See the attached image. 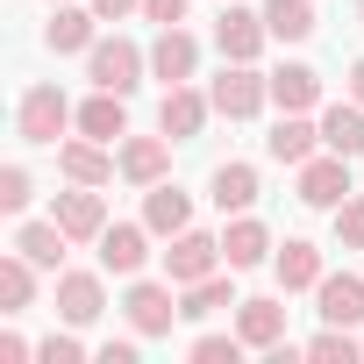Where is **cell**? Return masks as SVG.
Here are the masks:
<instances>
[{
  "label": "cell",
  "mask_w": 364,
  "mask_h": 364,
  "mask_svg": "<svg viewBox=\"0 0 364 364\" xmlns=\"http://www.w3.org/2000/svg\"><path fill=\"white\" fill-rule=\"evenodd\" d=\"M143 72H150V50L143 43H129V36H100L93 50H86V79L100 86V93H136L143 86Z\"/></svg>",
  "instance_id": "2"
},
{
  "label": "cell",
  "mask_w": 364,
  "mask_h": 364,
  "mask_svg": "<svg viewBox=\"0 0 364 364\" xmlns=\"http://www.w3.org/2000/svg\"><path fill=\"white\" fill-rule=\"evenodd\" d=\"M272 229L257 222V215H229V229H222V257H229V272H257V264H272Z\"/></svg>",
  "instance_id": "19"
},
{
  "label": "cell",
  "mask_w": 364,
  "mask_h": 364,
  "mask_svg": "<svg viewBox=\"0 0 364 364\" xmlns=\"http://www.w3.org/2000/svg\"><path fill=\"white\" fill-rule=\"evenodd\" d=\"M136 343H143V336H129V343H100L93 357H100V364H136Z\"/></svg>",
  "instance_id": "38"
},
{
  "label": "cell",
  "mask_w": 364,
  "mask_h": 364,
  "mask_svg": "<svg viewBox=\"0 0 364 364\" xmlns=\"http://www.w3.org/2000/svg\"><path fill=\"white\" fill-rule=\"evenodd\" d=\"M272 272H279V293H314V286H321V272H328V257H321V243L286 236V243L272 250Z\"/></svg>",
  "instance_id": "14"
},
{
  "label": "cell",
  "mask_w": 364,
  "mask_h": 364,
  "mask_svg": "<svg viewBox=\"0 0 364 364\" xmlns=\"http://www.w3.org/2000/svg\"><path fill=\"white\" fill-rule=\"evenodd\" d=\"M208 114H215V100L186 79V86H164V100H157V129L171 136V143H193L200 129H208Z\"/></svg>",
  "instance_id": "8"
},
{
  "label": "cell",
  "mask_w": 364,
  "mask_h": 364,
  "mask_svg": "<svg viewBox=\"0 0 364 364\" xmlns=\"http://www.w3.org/2000/svg\"><path fill=\"white\" fill-rule=\"evenodd\" d=\"M29 357H36V343H29V336H15V328L0 336V364H29Z\"/></svg>",
  "instance_id": "37"
},
{
  "label": "cell",
  "mask_w": 364,
  "mask_h": 364,
  "mask_svg": "<svg viewBox=\"0 0 364 364\" xmlns=\"http://www.w3.org/2000/svg\"><path fill=\"white\" fill-rule=\"evenodd\" d=\"M314 314L336 321V328H364V279H357V272H321Z\"/></svg>",
  "instance_id": "16"
},
{
  "label": "cell",
  "mask_w": 364,
  "mask_h": 364,
  "mask_svg": "<svg viewBox=\"0 0 364 364\" xmlns=\"http://www.w3.org/2000/svg\"><path fill=\"white\" fill-rule=\"evenodd\" d=\"M264 43H272L264 8H222V15H215V50H222L229 65H257Z\"/></svg>",
  "instance_id": "7"
},
{
  "label": "cell",
  "mask_w": 364,
  "mask_h": 364,
  "mask_svg": "<svg viewBox=\"0 0 364 364\" xmlns=\"http://www.w3.org/2000/svg\"><path fill=\"white\" fill-rule=\"evenodd\" d=\"M208 100H215V114L250 122V114H264V100H272V72H257V65H229V58H222V79L208 86Z\"/></svg>",
  "instance_id": "4"
},
{
  "label": "cell",
  "mask_w": 364,
  "mask_h": 364,
  "mask_svg": "<svg viewBox=\"0 0 364 364\" xmlns=\"http://www.w3.org/2000/svg\"><path fill=\"white\" fill-rule=\"evenodd\" d=\"M350 100H364V58L350 65Z\"/></svg>",
  "instance_id": "39"
},
{
  "label": "cell",
  "mask_w": 364,
  "mask_h": 364,
  "mask_svg": "<svg viewBox=\"0 0 364 364\" xmlns=\"http://www.w3.org/2000/svg\"><path fill=\"white\" fill-rule=\"evenodd\" d=\"M272 107H279V114L321 107V72H314V65H279V72H272Z\"/></svg>",
  "instance_id": "22"
},
{
  "label": "cell",
  "mask_w": 364,
  "mask_h": 364,
  "mask_svg": "<svg viewBox=\"0 0 364 364\" xmlns=\"http://www.w3.org/2000/svg\"><path fill=\"white\" fill-rule=\"evenodd\" d=\"M314 0H264V29H272V43H307L314 36Z\"/></svg>",
  "instance_id": "29"
},
{
  "label": "cell",
  "mask_w": 364,
  "mask_h": 364,
  "mask_svg": "<svg viewBox=\"0 0 364 364\" xmlns=\"http://www.w3.org/2000/svg\"><path fill=\"white\" fill-rule=\"evenodd\" d=\"M336 243H343V250H364V193H350V200L336 208Z\"/></svg>",
  "instance_id": "34"
},
{
  "label": "cell",
  "mask_w": 364,
  "mask_h": 364,
  "mask_svg": "<svg viewBox=\"0 0 364 364\" xmlns=\"http://www.w3.org/2000/svg\"><path fill=\"white\" fill-rule=\"evenodd\" d=\"M29 200H36L29 164H0V208H8V215H29Z\"/></svg>",
  "instance_id": "32"
},
{
  "label": "cell",
  "mask_w": 364,
  "mask_h": 364,
  "mask_svg": "<svg viewBox=\"0 0 364 364\" xmlns=\"http://www.w3.org/2000/svg\"><path fill=\"white\" fill-rule=\"evenodd\" d=\"M143 264H150V222H107V236H100V272L136 279Z\"/></svg>",
  "instance_id": "13"
},
{
  "label": "cell",
  "mask_w": 364,
  "mask_h": 364,
  "mask_svg": "<svg viewBox=\"0 0 364 364\" xmlns=\"http://www.w3.org/2000/svg\"><path fill=\"white\" fill-rule=\"evenodd\" d=\"M79 136H93V143H122V136H129V107H122V93H100V86H93V100H79Z\"/></svg>",
  "instance_id": "25"
},
{
  "label": "cell",
  "mask_w": 364,
  "mask_h": 364,
  "mask_svg": "<svg viewBox=\"0 0 364 364\" xmlns=\"http://www.w3.org/2000/svg\"><path fill=\"white\" fill-rule=\"evenodd\" d=\"M357 29H364V0H357Z\"/></svg>",
  "instance_id": "40"
},
{
  "label": "cell",
  "mask_w": 364,
  "mask_h": 364,
  "mask_svg": "<svg viewBox=\"0 0 364 364\" xmlns=\"http://www.w3.org/2000/svg\"><path fill=\"white\" fill-rule=\"evenodd\" d=\"M86 8H93L100 22H129V15H143V0H86Z\"/></svg>",
  "instance_id": "36"
},
{
  "label": "cell",
  "mask_w": 364,
  "mask_h": 364,
  "mask_svg": "<svg viewBox=\"0 0 364 364\" xmlns=\"http://www.w3.org/2000/svg\"><path fill=\"white\" fill-rule=\"evenodd\" d=\"M65 129H79V107L65 100V86H29L22 107H15V136L36 143V150H58Z\"/></svg>",
  "instance_id": "1"
},
{
  "label": "cell",
  "mask_w": 364,
  "mask_h": 364,
  "mask_svg": "<svg viewBox=\"0 0 364 364\" xmlns=\"http://www.w3.org/2000/svg\"><path fill=\"white\" fill-rule=\"evenodd\" d=\"M65 243H72V236L58 229V215H50V222H22V229H15V250H22L29 264H43V272H65Z\"/></svg>",
  "instance_id": "27"
},
{
  "label": "cell",
  "mask_w": 364,
  "mask_h": 364,
  "mask_svg": "<svg viewBox=\"0 0 364 364\" xmlns=\"http://www.w3.org/2000/svg\"><path fill=\"white\" fill-rule=\"evenodd\" d=\"M243 350H250V343H243L236 328H229V336L215 328V336H193V343H186V357H193V364H236Z\"/></svg>",
  "instance_id": "31"
},
{
  "label": "cell",
  "mask_w": 364,
  "mask_h": 364,
  "mask_svg": "<svg viewBox=\"0 0 364 364\" xmlns=\"http://www.w3.org/2000/svg\"><path fill=\"white\" fill-rule=\"evenodd\" d=\"M58 171L72 178V186H107V178L122 171L114 143H93V136H65L58 143Z\"/></svg>",
  "instance_id": "9"
},
{
  "label": "cell",
  "mask_w": 364,
  "mask_h": 364,
  "mask_svg": "<svg viewBox=\"0 0 364 364\" xmlns=\"http://www.w3.org/2000/svg\"><path fill=\"white\" fill-rule=\"evenodd\" d=\"M300 357H314V364H357V357H364V336H350V328L321 321V336H307V343H300Z\"/></svg>",
  "instance_id": "30"
},
{
  "label": "cell",
  "mask_w": 364,
  "mask_h": 364,
  "mask_svg": "<svg viewBox=\"0 0 364 364\" xmlns=\"http://www.w3.org/2000/svg\"><path fill=\"white\" fill-rule=\"evenodd\" d=\"M200 72V36L178 22V29H157V43H150V79H164V86H186Z\"/></svg>",
  "instance_id": "10"
},
{
  "label": "cell",
  "mask_w": 364,
  "mask_h": 364,
  "mask_svg": "<svg viewBox=\"0 0 364 364\" xmlns=\"http://www.w3.org/2000/svg\"><path fill=\"white\" fill-rule=\"evenodd\" d=\"M143 222H150V236H178V229H193V193H178L171 178H157V186H143Z\"/></svg>",
  "instance_id": "20"
},
{
  "label": "cell",
  "mask_w": 364,
  "mask_h": 364,
  "mask_svg": "<svg viewBox=\"0 0 364 364\" xmlns=\"http://www.w3.org/2000/svg\"><path fill=\"white\" fill-rule=\"evenodd\" d=\"M222 307H236L229 272H208V279H193V286H178V321H215Z\"/></svg>",
  "instance_id": "24"
},
{
  "label": "cell",
  "mask_w": 364,
  "mask_h": 364,
  "mask_svg": "<svg viewBox=\"0 0 364 364\" xmlns=\"http://www.w3.org/2000/svg\"><path fill=\"white\" fill-rule=\"evenodd\" d=\"M236 336L250 350H279L286 343V300H236Z\"/></svg>",
  "instance_id": "21"
},
{
  "label": "cell",
  "mask_w": 364,
  "mask_h": 364,
  "mask_svg": "<svg viewBox=\"0 0 364 364\" xmlns=\"http://www.w3.org/2000/svg\"><path fill=\"white\" fill-rule=\"evenodd\" d=\"M229 257H222V236H208V229H178L171 236V250H164V279L171 286H193V279H208V272H222Z\"/></svg>",
  "instance_id": "6"
},
{
  "label": "cell",
  "mask_w": 364,
  "mask_h": 364,
  "mask_svg": "<svg viewBox=\"0 0 364 364\" xmlns=\"http://www.w3.org/2000/svg\"><path fill=\"white\" fill-rule=\"evenodd\" d=\"M293 186H300L307 208H328V215H336V208L350 200V157H343V150H314V157L293 171Z\"/></svg>",
  "instance_id": "5"
},
{
  "label": "cell",
  "mask_w": 364,
  "mask_h": 364,
  "mask_svg": "<svg viewBox=\"0 0 364 364\" xmlns=\"http://www.w3.org/2000/svg\"><path fill=\"white\" fill-rule=\"evenodd\" d=\"M36 272H43V264H29L22 250L0 257V314H29V307H36Z\"/></svg>",
  "instance_id": "28"
},
{
  "label": "cell",
  "mask_w": 364,
  "mask_h": 364,
  "mask_svg": "<svg viewBox=\"0 0 364 364\" xmlns=\"http://www.w3.org/2000/svg\"><path fill=\"white\" fill-rule=\"evenodd\" d=\"M58 229L72 236V243H100L107 236V200H100V186H72V193H58Z\"/></svg>",
  "instance_id": "12"
},
{
  "label": "cell",
  "mask_w": 364,
  "mask_h": 364,
  "mask_svg": "<svg viewBox=\"0 0 364 364\" xmlns=\"http://www.w3.org/2000/svg\"><path fill=\"white\" fill-rule=\"evenodd\" d=\"M122 314H129V328L143 336V343H157V336H171V321H178V286L171 279H129V293H122Z\"/></svg>",
  "instance_id": "3"
},
{
  "label": "cell",
  "mask_w": 364,
  "mask_h": 364,
  "mask_svg": "<svg viewBox=\"0 0 364 364\" xmlns=\"http://www.w3.org/2000/svg\"><path fill=\"white\" fill-rule=\"evenodd\" d=\"M43 43H50L58 58H86V50L100 43V15H93V8H72V0H58L50 22H43Z\"/></svg>",
  "instance_id": "11"
},
{
  "label": "cell",
  "mask_w": 364,
  "mask_h": 364,
  "mask_svg": "<svg viewBox=\"0 0 364 364\" xmlns=\"http://www.w3.org/2000/svg\"><path fill=\"white\" fill-rule=\"evenodd\" d=\"M143 22H157V29H178V22H186V0H143Z\"/></svg>",
  "instance_id": "35"
},
{
  "label": "cell",
  "mask_w": 364,
  "mask_h": 364,
  "mask_svg": "<svg viewBox=\"0 0 364 364\" xmlns=\"http://www.w3.org/2000/svg\"><path fill=\"white\" fill-rule=\"evenodd\" d=\"M114 157H122V178H129V186H157V178L171 171V136H164V129H157V136H122Z\"/></svg>",
  "instance_id": "17"
},
{
  "label": "cell",
  "mask_w": 364,
  "mask_h": 364,
  "mask_svg": "<svg viewBox=\"0 0 364 364\" xmlns=\"http://www.w3.org/2000/svg\"><path fill=\"white\" fill-rule=\"evenodd\" d=\"M36 357H43V364H79V357H86V343H79V328L65 321L58 336H43V343H36Z\"/></svg>",
  "instance_id": "33"
},
{
  "label": "cell",
  "mask_w": 364,
  "mask_h": 364,
  "mask_svg": "<svg viewBox=\"0 0 364 364\" xmlns=\"http://www.w3.org/2000/svg\"><path fill=\"white\" fill-rule=\"evenodd\" d=\"M314 150H321V122H307V114H279V122H272V136H264V157H272V164H286V171H300Z\"/></svg>",
  "instance_id": "18"
},
{
  "label": "cell",
  "mask_w": 364,
  "mask_h": 364,
  "mask_svg": "<svg viewBox=\"0 0 364 364\" xmlns=\"http://www.w3.org/2000/svg\"><path fill=\"white\" fill-rule=\"evenodd\" d=\"M50 8H58V0H50Z\"/></svg>",
  "instance_id": "41"
},
{
  "label": "cell",
  "mask_w": 364,
  "mask_h": 364,
  "mask_svg": "<svg viewBox=\"0 0 364 364\" xmlns=\"http://www.w3.org/2000/svg\"><path fill=\"white\" fill-rule=\"evenodd\" d=\"M208 200H215L222 215H250V208H257V164H215Z\"/></svg>",
  "instance_id": "23"
},
{
  "label": "cell",
  "mask_w": 364,
  "mask_h": 364,
  "mask_svg": "<svg viewBox=\"0 0 364 364\" xmlns=\"http://www.w3.org/2000/svg\"><path fill=\"white\" fill-rule=\"evenodd\" d=\"M321 150L364 157V100H336V107H321Z\"/></svg>",
  "instance_id": "26"
},
{
  "label": "cell",
  "mask_w": 364,
  "mask_h": 364,
  "mask_svg": "<svg viewBox=\"0 0 364 364\" xmlns=\"http://www.w3.org/2000/svg\"><path fill=\"white\" fill-rule=\"evenodd\" d=\"M100 314H107V286H100V272H58V321L93 328Z\"/></svg>",
  "instance_id": "15"
}]
</instances>
